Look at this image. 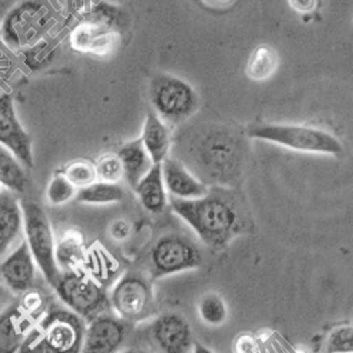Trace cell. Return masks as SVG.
<instances>
[{
	"instance_id": "18",
	"label": "cell",
	"mask_w": 353,
	"mask_h": 353,
	"mask_svg": "<svg viewBox=\"0 0 353 353\" xmlns=\"http://www.w3.org/2000/svg\"><path fill=\"white\" fill-rule=\"evenodd\" d=\"M140 140L153 164H161L168 157L171 145L170 130L153 109L147 110Z\"/></svg>"
},
{
	"instance_id": "13",
	"label": "cell",
	"mask_w": 353,
	"mask_h": 353,
	"mask_svg": "<svg viewBox=\"0 0 353 353\" xmlns=\"http://www.w3.org/2000/svg\"><path fill=\"white\" fill-rule=\"evenodd\" d=\"M152 339L161 353H191L194 334L188 321L174 312H167L154 319L150 327Z\"/></svg>"
},
{
	"instance_id": "27",
	"label": "cell",
	"mask_w": 353,
	"mask_h": 353,
	"mask_svg": "<svg viewBox=\"0 0 353 353\" xmlns=\"http://www.w3.org/2000/svg\"><path fill=\"white\" fill-rule=\"evenodd\" d=\"M78 188L67 179L63 171L52 175L46 188V198L52 207H63L77 198Z\"/></svg>"
},
{
	"instance_id": "12",
	"label": "cell",
	"mask_w": 353,
	"mask_h": 353,
	"mask_svg": "<svg viewBox=\"0 0 353 353\" xmlns=\"http://www.w3.org/2000/svg\"><path fill=\"white\" fill-rule=\"evenodd\" d=\"M112 21L113 14L102 10L97 17L78 24L71 33V47L85 54H110L119 43V34L113 30Z\"/></svg>"
},
{
	"instance_id": "39",
	"label": "cell",
	"mask_w": 353,
	"mask_h": 353,
	"mask_svg": "<svg viewBox=\"0 0 353 353\" xmlns=\"http://www.w3.org/2000/svg\"><path fill=\"white\" fill-rule=\"evenodd\" d=\"M3 300H5V290H3V285L0 284V305L3 304Z\"/></svg>"
},
{
	"instance_id": "32",
	"label": "cell",
	"mask_w": 353,
	"mask_h": 353,
	"mask_svg": "<svg viewBox=\"0 0 353 353\" xmlns=\"http://www.w3.org/2000/svg\"><path fill=\"white\" fill-rule=\"evenodd\" d=\"M26 315L30 316L32 319L37 318L39 315H43L44 312V307H46V301L43 294L37 290H28L23 294L21 299V305H19Z\"/></svg>"
},
{
	"instance_id": "10",
	"label": "cell",
	"mask_w": 353,
	"mask_h": 353,
	"mask_svg": "<svg viewBox=\"0 0 353 353\" xmlns=\"http://www.w3.org/2000/svg\"><path fill=\"white\" fill-rule=\"evenodd\" d=\"M0 144L26 167H34L33 139L19 121L14 99L10 94L0 95Z\"/></svg>"
},
{
	"instance_id": "41",
	"label": "cell",
	"mask_w": 353,
	"mask_h": 353,
	"mask_svg": "<svg viewBox=\"0 0 353 353\" xmlns=\"http://www.w3.org/2000/svg\"><path fill=\"white\" fill-rule=\"evenodd\" d=\"M2 190H3V187H2V184H0V192H2Z\"/></svg>"
},
{
	"instance_id": "14",
	"label": "cell",
	"mask_w": 353,
	"mask_h": 353,
	"mask_svg": "<svg viewBox=\"0 0 353 353\" xmlns=\"http://www.w3.org/2000/svg\"><path fill=\"white\" fill-rule=\"evenodd\" d=\"M37 264L26 241H21L0 263V277L13 292L24 294L36 281Z\"/></svg>"
},
{
	"instance_id": "6",
	"label": "cell",
	"mask_w": 353,
	"mask_h": 353,
	"mask_svg": "<svg viewBox=\"0 0 353 353\" xmlns=\"http://www.w3.org/2000/svg\"><path fill=\"white\" fill-rule=\"evenodd\" d=\"M110 308L125 322H140L156 311L153 283L140 272H128L112 285L109 292Z\"/></svg>"
},
{
	"instance_id": "20",
	"label": "cell",
	"mask_w": 353,
	"mask_h": 353,
	"mask_svg": "<svg viewBox=\"0 0 353 353\" xmlns=\"http://www.w3.org/2000/svg\"><path fill=\"white\" fill-rule=\"evenodd\" d=\"M86 249L81 232L68 229L60 239L55 241V261L60 272L65 273L82 269Z\"/></svg>"
},
{
	"instance_id": "11",
	"label": "cell",
	"mask_w": 353,
	"mask_h": 353,
	"mask_svg": "<svg viewBox=\"0 0 353 353\" xmlns=\"http://www.w3.org/2000/svg\"><path fill=\"white\" fill-rule=\"evenodd\" d=\"M129 323L103 312L86 323L81 353H121L129 335Z\"/></svg>"
},
{
	"instance_id": "21",
	"label": "cell",
	"mask_w": 353,
	"mask_h": 353,
	"mask_svg": "<svg viewBox=\"0 0 353 353\" xmlns=\"http://www.w3.org/2000/svg\"><path fill=\"white\" fill-rule=\"evenodd\" d=\"M117 157H119L123 167V179L133 190L153 167V161L147 154L140 139L122 145L121 150L117 152Z\"/></svg>"
},
{
	"instance_id": "5",
	"label": "cell",
	"mask_w": 353,
	"mask_h": 353,
	"mask_svg": "<svg viewBox=\"0 0 353 353\" xmlns=\"http://www.w3.org/2000/svg\"><path fill=\"white\" fill-rule=\"evenodd\" d=\"M149 99L164 123H181L199 106V98L192 85L170 74H159L152 79Z\"/></svg>"
},
{
	"instance_id": "8",
	"label": "cell",
	"mask_w": 353,
	"mask_h": 353,
	"mask_svg": "<svg viewBox=\"0 0 353 353\" xmlns=\"http://www.w3.org/2000/svg\"><path fill=\"white\" fill-rule=\"evenodd\" d=\"M203 264V256L195 242L183 234H164L149 253V272L153 280L194 270Z\"/></svg>"
},
{
	"instance_id": "9",
	"label": "cell",
	"mask_w": 353,
	"mask_h": 353,
	"mask_svg": "<svg viewBox=\"0 0 353 353\" xmlns=\"http://www.w3.org/2000/svg\"><path fill=\"white\" fill-rule=\"evenodd\" d=\"M46 353H81L86 322L68 308H54L37 323Z\"/></svg>"
},
{
	"instance_id": "35",
	"label": "cell",
	"mask_w": 353,
	"mask_h": 353,
	"mask_svg": "<svg viewBox=\"0 0 353 353\" xmlns=\"http://www.w3.org/2000/svg\"><path fill=\"white\" fill-rule=\"evenodd\" d=\"M290 6L303 14L311 13L316 8V0H288Z\"/></svg>"
},
{
	"instance_id": "31",
	"label": "cell",
	"mask_w": 353,
	"mask_h": 353,
	"mask_svg": "<svg viewBox=\"0 0 353 353\" xmlns=\"http://www.w3.org/2000/svg\"><path fill=\"white\" fill-rule=\"evenodd\" d=\"M327 353H353V327L343 325L331 331L325 343Z\"/></svg>"
},
{
	"instance_id": "38",
	"label": "cell",
	"mask_w": 353,
	"mask_h": 353,
	"mask_svg": "<svg viewBox=\"0 0 353 353\" xmlns=\"http://www.w3.org/2000/svg\"><path fill=\"white\" fill-rule=\"evenodd\" d=\"M191 353H214L211 349H208L207 346L201 345L198 341L194 342V347H192V352Z\"/></svg>"
},
{
	"instance_id": "40",
	"label": "cell",
	"mask_w": 353,
	"mask_h": 353,
	"mask_svg": "<svg viewBox=\"0 0 353 353\" xmlns=\"http://www.w3.org/2000/svg\"><path fill=\"white\" fill-rule=\"evenodd\" d=\"M121 353H141L139 350H134V349H129V350H122Z\"/></svg>"
},
{
	"instance_id": "30",
	"label": "cell",
	"mask_w": 353,
	"mask_h": 353,
	"mask_svg": "<svg viewBox=\"0 0 353 353\" xmlns=\"http://www.w3.org/2000/svg\"><path fill=\"white\" fill-rule=\"evenodd\" d=\"M95 167L98 181L119 184V181L123 179V167L117 154H105L99 157L95 163Z\"/></svg>"
},
{
	"instance_id": "2",
	"label": "cell",
	"mask_w": 353,
	"mask_h": 353,
	"mask_svg": "<svg viewBox=\"0 0 353 353\" xmlns=\"http://www.w3.org/2000/svg\"><path fill=\"white\" fill-rule=\"evenodd\" d=\"M248 134L252 139L270 141L294 152L327 156L343 153V145L336 136L314 126L259 123L249 126Z\"/></svg>"
},
{
	"instance_id": "4",
	"label": "cell",
	"mask_w": 353,
	"mask_h": 353,
	"mask_svg": "<svg viewBox=\"0 0 353 353\" xmlns=\"http://www.w3.org/2000/svg\"><path fill=\"white\" fill-rule=\"evenodd\" d=\"M52 14L41 0H26L14 6L0 24V37L12 50L34 47L50 28Z\"/></svg>"
},
{
	"instance_id": "3",
	"label": "cell",
	"mask_w": 353,
	"mask_h": 353,
	"mask_svg": "<svg viewBox=\"0 0 353 353\" xmlns=\"http://www.w3.org/2000/svg\"><path fill=\"white\" fill-rule=\"evenodd\" d=\"M54 290L61 303L85 322H91L110 308L108 288L88 276L82 269L61 273Z\"/></svg>"
},
{
	"instance_id": "33",
	"label": "cell",
	"mask_w": 353,
	"mask_h": 353,
	"mask_svg": "<svg viewBox=\"0 0 353 353\" xmlns=\"http://www.w3.org/2000/svg\"><path fill=\"white\" fill-rule=\"evenodd\" d=\"M19 353H46L44 339L39 325H34L23 339Z\"/></svg>"
},
{
	"instance_id": "7",
	"label": "cell",
	"mask_w": 353,
	"mask_h": 353,
	"mask_svg": "<svg viewBox=\"0 0 353 353\" xmlns=\"http://www.w3.org/2000/svg\"><path fill=\"white\" fill-rule=\"evenodd\" d=\"M24 216V241L30 249L39 270L54 287L61 272L55 261V236L50 219L43 208L37 203L24 201L21 202Z\"/></svg>"
},
{
	"instance_id": "28",
	"label": "cell",
	"mask_w": 353,
	"mask_h": 353,
	"mask_svg": "<svg viewBox=\"0 0 353 353\" xmlns=\"http://www.w3.org/2000/svg\"><path fill=\"white\" fill-rule=\"evenodd\" d=\"M233 147L230 143H223L222 140H211L207 144V150L202 153L203 157H207L208 160L205 161V167L210 168V174L215 175V171L219 174V171L228 170V167L233 163L230 161L233 159Z\"/></svg>"
},
{
	"instance_id": "36",
	"label": "cell",
	"mask_w": 353,
	"mask_h": 353,
	"mask_svg": "<svg viewBox=\"0 0 353 353\" xmlns=\"http://www.w3.org/2000/svg\"><path fill=\"white\" fill-rule=\"evenodd\" d=\"M201 2L210 9L223 10V9H228V8L233 6L236 0H201Z\"/></svg>"
},
{
	"instance_id": "22",
	"label": "cell",
	"mask_w": 353,
	"mask_h": 353,
	"mask_svg": "<svg viewBox=\"0 0 353 353\" xmlns=\"http://www.w3.org/2000/svg\"><path fill=\"white\" fill-rule=\"evenodd\" d=\"M82 270L91 276L105 288L116 283V274L119 272V263L109 254V252L99 243H94L86 249Z\"/></svg>"
},
{
	"instance_id": "1",
	"label": "cell",
	"mask_w": 353,
	"mask_h": 353,
	"mask_svg": "<svg viewBox=\"0 0 353 353\" xmlns=\"http://www.w3.org/2000/svg\"><path fill=\"white\" fill-rule=\"evenodd\" d=\"M172 212L179 215L199 241L212 249L228 246L249 228L248 207L238 191L214 185L196 199H168Z\"/></svg>"
},
{
	"instance_id": "19",
	"label": "cell",
	"mask_w": 353,
	"mask_h": 353,
	"mask_svg": "<svg viewBox=\"0 0 353 353\" xmlns=\"http://www.w3.org/2000/svg\"><path fill=\"white\" fill-rule=\"evenodd\" d=\"M134 192L145 211L161 214L168 207V194L163 180L161 164H153L150 171L134 187Z\"/></svg>"
},
{
	"instance_id": "26",
	"label": "cell",
	"mask_w": 353,
	"mask_h": 353,
	"mask_svg": "<svg viewBox=\"0 0 353 353\" xmlns=\"http://www.w3.org/2000/svg\"><path fill=\"white\" fill-rule=\"evenodd\" d=\"M198 315L210 327H221L228 321V305L216 292L203 296L198 304Z\"/></svg>"
},
{
	"instance_id": "34",
	"label": "cell",
	"mask_w": 353,
	"mask_h": 353,
	"mask_svg": "<svg viewBox=\"0 0 353 353\" xmlns=\"http://www.w3.org/2000/svg\"><path fill=\"white\" fill-rule=\"evenodd\" d=\"M130 230H132V228H130L129 222L123 221V219L113 222L112 226H110L112 238L116 239L117 242H123L125 239H128L129 234H130Z\"/></svg>"
},
{
	"instance_id": "25",
	"label": "cell",
	"mask_w": 353,
	"mask_h": 353,
	"mask_svg": "<svg viewBox=\"0 0 353 353\" xmlns=\"http://www.w3.org/2000/svg\"><path fill=\"white\" fill-rule=\"evenodd\" d=\"M75 199L86 205H110L122 202L125 199V191L119 184L97 181L90 187L78 190Z\"/></svg>"
},
{
	"instance_id": "15",
	"label": "cell",
	"mask_w": 353,
	"mask_h": 353,
	"mask_svg": "<svg viewBox=\"0 0 353 353\" xmlns=\"http://www.w3.org/2000/svg\"><path fill=\"white\" fill-rule=\"evenodd\" d=\"M24 234V216L17 194L3 188L0 192V257L8 256L10 249L20 243Z\"/></svg>"
},
{
	"instance_id": "16",
	"label": "cell",
	"mask_w": 353,
	"mask_h": 353,
	"mask_svg": "<svg viewBox=\"0 0 353 353\" xmlns=\"http://www.w3.org/2000/svg\"><path fill=\"white\" fill-rule=\"evenodd\" d=\"M161 171L167 194L171 198L196 199L208 192L210 187L196 180L180 161L167 157L161 163Z\"/></svg>"
},
{
	"instance_id": "23",
	"label": "cell",
	"mask_w": 353,
	"mask_h": 353,
	"mask_svg": "<svg viewBox=\"0 0 353 353\" xmlns=\"http://www.w3.org/2000/svg\"><path fill=\"white\" fill-rule=\"evenodd\" d=\"M279 68V55L269 44L257 46L248 60L246 75L254 82L270 79Z\"/></svg>"
},
{
	"instance_id": "29",
	"label": "cell",
	"mask_w": 353,
	"mask_h": 353,
	"mask_svg": "<svg viewBox=\"0 0 353 353\" xmlns=\"http://www.w3.org/2000/svg\"><path fill=\"white\" fill-rule=\"evenodd\" d=\"M67 179L78 188H86L98 181L95 163L88 160H74L63 170Z\"/></svg>"
},
{
	"instance_id": "24",
	"label": "cell",
	"mask_w": 353,
	"mask_h": 353,
	"mask_svg": "<svg viewBox=\"0 0 353 353\" xmlns=\"http://www.w3.org/2000/svg\"><path fill=\"white\" fill-rule=\"evenodd\" d=\"M0 184L14 194H21L27 185L26 167L2 144H0Z\"/></svg>"
},
{
	"instance_id": "17",
	"label": "cell",
	"mask_w": 353,
	"mask_h": 353,
	"mask_svg": "<svg viewBox=\"0 0 353 353\" xmlns=\"http://www.w3.org/2000/svg\"><path fill=\"white\" fill-rule=\"evenodd\" d=\"M33 327V319L20 307L8 308L0 315V353H19L24 336Z\"/></svg>"
},
{
	"instance_id": "37",
	"label": "cell",
	"mask_w": 353,
	"mask_h": 353,
	"mask_svg": "<svg viewBox=\"0 0 353 353\" xmlns=\"http://www.w3.org/2000/svg\"><path fill=\"white\" fill-rule=\"evenodd\" d=\"M256 342L249 338V336H243L239 341V353H256Z\"/></svg>"
}]
</instances>
